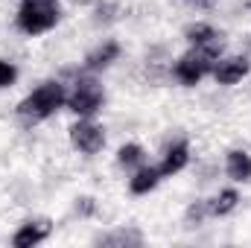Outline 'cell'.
I'll return each mask as SVG.
<instances>
[{"instance_id":"6da1fadb","label":"cell","mask_w":251,"mask_h":248,"mask_svg":"<svg viewBox=\"0 0 251 248\" xmlns=\"http://www.w3.org/2000/svg\"><path fill=\"white\" fill-rule=\"evenodd\" d=\"M64 102V91L59 82H47L41 88H35L21 105H18V114L29 123H38V120H47L50 114H56Z\"/></svg>"},{"instance_id":"7a4b0ae2","label":"cell","mask_w":251,"mask_h":248,"mask_svg":"<svg viewBox=\"0 0 251 248\" xmlns=\"http://www.w3.org/2000/svg\"><path fill=\"white\" fill-rule=\"evenodd\" d=\"M59 21V0H24L18 12V26L26 35H41Z\"/></svg>"},{"instance_id":"3957f363","label":"cell","mask_w":251,"mask_h":248,"mask_svg":"<svg viewBox=\"0 0 251 248\" xmlns=\"http://www.w3.org/2000/svg\"><path fill=\"white\" fill-rule=\"evenodd\" d=\"M67 105H70V111H76L79 117H91V114H97L100 105H102V88H100L94 79H79L76 88H73V94H70V99H67Z\"/></svg>"},{"instance_id":"277c9868","label":"cell","mask_w":251,"mask_h":248,"mask_svg":"<svg viewBox=\"0 0 251 248\" xmlns=\"http://www.w3.org/2000/svg\"><path fill=\"white\" fill-rule=\"evenodd\" d=\"M213 70V56L204 53V50H190L187 56H181V62L176 64V76L184 82V85H196L204 73Z\"/></svg>"},{"instance_id":"5b68a950","label":"cell","mask_w":251,"mask_h":248,"mask_svg":"<svg viewBox=\"0 0 251 248\" xmlns=\"http://www.w3.org/2000/svg\"><path fill=\"white\" fill-rule=\"evenodd\" d=\"M70 140H73V146H76L79 152L94 155V152H100V149H102L105 134H102V128H100L97 123L82 120V123H76L73 128H70Z\"/></svg>"},{"instance_id":"8992f818","label":"cell","mask_w":251,"mask_h":248,"mask_svg":"<svg viewBox=\"0 0 251 248\" xmlns=\"http://www.w3.org/2000/svg\"><path fill=\"white\" fill-rule=\"evenodd\" d=\"M47 234H50V222L47 219H29V222H24L18 228V234L12 237V246L32 248V246H38L41 240H47Z\"/></svg>"},{"instance_id":"52a82bcc","label":"cell","mask_w":251,"mask_h":248,"mask_svg":"<svg viewBox=\"0 0 251 248\" xmlns=\"http://www.w3.org/2000/svg\"><path fill=\"white\" fill-rule=\"evenodd\" d=\"M187 38L193 41V47H199V50L210 53L213 59L222 53V35H219L216 29L204 26V24H196V26H190V29H187Z\"/></svg>"},{"instance_id":"ba28073f","label":"cell","mask_w":251,"mask_h":248,"mask_svg":"<svg viewBox=\"0 0 251 248\" xmlns=\"http://www.w3.org/2000/svg\"><path fill=\"white\" fill-rule=\"evenodd\" d=\"M251 64L249 59H243V56H231V59H225V62L213 64V76H216V82H222V85H234V82H240L243 76H249Z\"/></svg>"},{"instance_id":"9c48e42d","label":"cell","mask_w":251,"mask_h":248,"mask_svg":"<svg viewBox=\"0 0 251 248\" xmlns=\"http://www.w3.org/2000/svg\"><path fill=\"white\" fill-rule=\"evenodd\" d=\"M187 161H190L187 143H176V146H170V149H167L164 164H161L158 170H161V175H176V173H181V170L187 167Z\"/></svg>"},{"instance_id":"30bf717a","label":"cell","mask_w":251,"mask_h":248,"mask_svg":"<svg viewBox=\"0 0 251 248\" xmlns=\"http://www.w3.org/2000/svg\"><path fill=\"white\" fill-rule=\"evenodd\" d=\"M228 175L234 181H249L251 178V155L243 149L228 152Z\"/></svg>"},{"instance_id":"8fae6325","label":"cell","mask_w":251,"mask_h":248,"mask_svg":"<svg viewBox=\"0 0 251 248\" xmlns=\"http://www.w3.org/2000/svg\"><path fill=\"white\" fill-rule=\"evenodd\" d=\"M161 178H164V175H161V170H158V167H140V170L134 173V178H131V193L143 196V193L155 190Z\"/></svg>"},{"instance_id":"7c38bea8","label":"cell","mask_w":251,"mask_h":248,"mask_svg":"<svg viewBox=\"0 0 251 248\" xmlns=\"http://www.w3.org/2000/svg\"><path fill=\"white\" fill-rule=\"evenodd\" d=\"M117 53H120V47H117L114 41H108V44H102L100 50H94V53L88 56V67H91V70H100V67H105V64L114 62Z\"/></svg>"},{"instance_id":"4fadbf2b","label":"cell","mask_w":251,"mask_h":248,"mask_svg":"<svg viewBox=\"0 0 251 248\" xmlns=\"http://www.w3.org/2000/svg\"><path fill=\"white\" fill-rule=\"evenodd\" d=\"M237 201H240V196H237V190H222L207 207H210V213L213 216H225V213H231L234 207H237Z\"/></svg>"},{"instance_id":"5bb4252c","label":"cell","mask_w":251,"mask_h":248,"mask_svg":"<svg viewBox=\"0 0 251 248\" xmlns=\"http://www.w3.org/2000/svg\"><path fill=\"white\" fill-rule=\"evenodd\" d=\"M117 161H120V167H137L143 161V149L137 143H128V146H123L117 152Z\"/></svg>"},{"instance_id":"9a60e30c","label":"cell","mask_w":251,"mask_h":248,"mask_svg":"<svg viewBox=\"0 0 251 248\" xmlns=\"http://www.w3.org/2000/svg\"><path fill=\"white\" fill-rule=\"evenodd\" d=\"M100 243H102V246H128V243L137 246V243H140V234H134V231H128V234H126V231H117V234H111V237H102Z\"/></svg>"},{"instance_id":"2e32d148","label":"cell","mask_w":251,"mask_h":248,"mask_svg":"<svg viewBox=\"0 0 251 248\" xmlns=\"http://www.w3.org/2000/svg\"><path fill=\"white\" fill-rule=\"evenodd\" d=\"M15 76H18V70H15V64H9V62H0V88H9V85L15 82Z\"/></svg>"}]
</instances>
